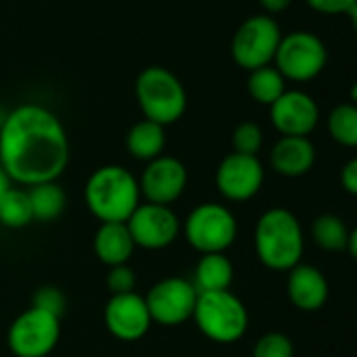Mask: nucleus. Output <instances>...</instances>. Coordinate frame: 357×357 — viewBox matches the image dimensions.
Here are the masks:
<instances>
[{
    "instance_id": "34",
    "label": "nucleus",
    "mask_w": 357,
    "mask_h": 357,
    "mask_svg": "<svg viewBox=\"0 0 357 357\" xmlns=\"http://www.w3.org/2000/svg\"><path fill=\"white\" fill-rule=\"evenodd\" d=\"M11 185H13V181L9 178V174L3 170V166H0V198H3V194H5Z\"/></svg>"
},
{
    "instance_id": "26",
    "label": "nucleus",
    "mask_w": 357,
    "mask_h": 357,
    "mask_svg": "<svg viewBox=\"0 0 357 357\" xmlns=\"http://www.w3.org/2000/svg\"><path fill=\"white\" fill-rule=\"evenodd\" d=\"M231 145L236 153L257 155L263 147V130L257 122H240L231 132Z\"/></svg>"
},
{
    "instance_id": "6",
    "label": "nucleus",
    "mask_w": 357,
    "mask_h": 357,
    "mask_svg": "<svg viewBox=\"0 0 357 357\" xmlns=\"http://www.w3.org/2000/svg\"><path fill=\"white\" fill-rule=\"evenodd\" d=\"M181 234L200 255L225 252L238 238V219L225 204L204 202L192 208L181 223Z\"/></svg>"
},
{
    "instance_id": "12",
    "label": "nucleus",
    "mask_w": 357,
    "mask_h": 357,
    "mask_svg": "<svg viewBox=\"0 0 357 357\" xmlns=\"http://www.w3.org/2000/svg\"><path fill=\"white\" fill-rule=\"evenodd\" d=\"M126 227L137 248L164 250L181 234V221L170 206L141 202L128 217Z\"/></svg>"
},
{
    "instance_id": "15",
    "label": "nucleus",
    "mask_w": 357,
    "mask_h": 357,
    "mask_svg": "<svg viewBox=\"0 0 357 357\" xmlns=\"http://www.w3.org/2000/svg\"><path fill=\"white\" fill-rule=\"evenodd\" d=\"M269 118L282 137H309L319 122V107L311 95L303 91H286L273 105H269Z\"/></svg>"
},
{
    "instance_id": "13",
    "label": "nucleus",
    "mask_w": 357,
    "mask_h": 357,
    "mask_svg": "<svg viewBox=\"0 0 357 357\" xmlns=\"http://www.w3.org/2000/svg\"><path fill=\"white\" fill-rule=\"evenodd\" d=\"M190 181L185 164L174 155H160L145 164L139 176L141 198L149 204L170 206L183 196Z\"/></svg>"
},
{
    "instance_id": "36",
    "label": "nucleus",
    "mask_w": 357,
    "mask_h": 357,
    "mask_svg": "<svg viewBox=\"0 0 357 357\" xmlns=\"http://www.w3.org/2000/svg\"><path fill=\"white\" fill-rule=\"evenodd\" d=\"M349 97H351V103L357 107V82H353V86H351V91H349Z\"/></svg>"
},
{
    "instance_id": "30",
    "label": "nucleus",
    "mask_w": 357,
    "mask_h": 357,
    "mask_svg": "<svg viewBox=\"0 0 357 357\" xmlns=\"http://www.w3.org/2000/svg\"><path fill=\"white\" fill-rule=\"evenodd\" d=\"M307 5L321 15H347L355 0H307Z\"/></svg>"
},
{
    "instance_id": "7",
    "label": "nucleus",
    "mask_w": 357,
    "mask_h": 357,
    "mask_svg": "<svg viewBox=\"0 0 357 357\" xmlns=\"http://www.w3.org/2000/svg\"><path fill=\"white\" fill-rule=\"evenodd\" d=\"M61 338V319L28 307L9 326L7 344L15 357H49Z\"/></svg>"
},
{
    "instance_id": "25",
    "label": "nucleus",
    "mask_w": 357,
    "mask_h": 357,
    "mask_svg": "<svg viewBox=\"0 0 357 357\" xmlns=\"http://www.w3.org/2000/svg\"><path fill=\"white\" fill-rule=\"evenodd\" d=\"M328 132L342 147H357V107L338 103L328 116Z\"/></svg>"
},
{
    "instance_id": "22",
    "label": "nucleus",
    "mask_w": 357,
    "mask_h": 357,
    "mask_svg": "<svg viewBox=\"0 0 357 357\" xmlns=\"http://www.w3.org/2000/svg\"><path fill=\"white\" fill-rule=\"evenodd\" d=\"M34 223L28 190L11 185L0 198V225L7 229H24Z\"/></svg>"
},
{
    "instance_id": "1",
    "label": "nucleus",
    "mask_w": 357,
    "mask_h": 357,
    "mask_svg": "<svg viewBox=\"0 0 357 357\" xmlns=\"http://www.w3.org/2000/svg\"><path fill=\"white\" fill-rule=\"evenodd\" d=\"M70 164L63 122L45 105L24 103L0 126V166L13 183L32 188L57 181Z\"/></svg>"
},
{
    "instance_id": "23",
    "label": "nucleus",
    "mask_w": 357,
    "mask_h": 357,
    "mask_svg": "<svg viewBox=\"0 0 357 357\" xmlns=\"http://www.w3.org/2000/svg\"><path fill=\"white\" fill-rule=\"evenodd\" d=\"M248 95L261 105H273L286 93V80L275 70V66H265L252 70L246 80Z\"/></svg>"
},
{
    "instance_id": "18",
    "label": "nucleus",
    "mask_w": 357,
    "mask_h": 357,
    "mask_svg": "<svg viewBox=\"0 0 357 357\" xmlns=\"http://www.w3.org/2000/svg\"><path fill=\"white\" fill-rule=\"evenodd\" d=\"M135 242L126 223H99L93 238V252L107 269L126 265L135 252Z\"/></svg>"
},
{
    "instance_id": "3",
    "label": "nucleus",
    "mask_w": 357,
    "mask_h": 357,
    "mask_svg": "<svg viewBox=\"0 0 357 357\" xmlns=\"http://www.w3.org/2000/svg\"><path fill=\"white\" fill-rule=\"evenodd\" d=\"M257 259L271 271H290L305 252V234L288 208L265 211L255 225Z\"/></svg>"
},
{
    "instance_id": "32",
    "label": "nucleus",
    "mask_w": 357,
    "mask_h": 357,
    "mask_svg": "<svg viewBox=\"0 0 357 357\" xmlns=\"http://www.w3.org/2000/svg\"><path fill=\"white\" fill-rule=\"evenodd\" d=\"M261 7L269 13V15H275V13H284L292 0H259Z\"/></svg>"
},
{
    "instance_id": "20",
    "label": "nucleus",
    "mask_w": 357,
    "mask_h": 357,
    "mask_svg": "<svg viewBox=\"0 0 357 357\" xmlns=\"http://www.w3.org/2000/svg\"><path fill=\"white\" fill-rule=\"evenodd\" d=\"M166 147V130L164 126L151 122V120H139L135 122L126 132V151L130 158L139 162H151L160 155H164Z\"/></svg>"
},
{
    "instance_id": "19",
    "label": "nucleus",
    "mask_w": 357,
    "mask_h": 357,
    "mask_svg": "<svg viewBox=\"0 0 357 357\" xmlns=\"http://www.w3.org/2000/svg\"><path fill=\"white\" fill-rule=\"evenodd\" d=\"M192 284L198 290V294L229 290L234 284V263L225 252L202 255L196 263Z\"/></svg>"
},
{
    "instance_id": "4",
    "label": "nucleus",
    "mask_w": 357,
    "mask_h": 357,
    "mask_svg": "<svg viewBox=\"0 0 357 357\" xmlns=\"http://www.w3.org/2000/svg\"><path fill=\"white\" fill-rule=\"evenodd\" d=\"M135 95L143 118L164 128L181 120L188 109V93L183 82L162 66H149L137 76Z\"/></svg>"
},
{
    "instance_id": "17",
    "label": "nucleus",
    "mask_w": 357,
    "mask_h": 357,
    "mask_svg": "<svg viewBox=\"0 0 357 357\" xmlns=\"http://www.w3.org/2000/svg\"><path fill=\"white\" fill-rule=\"evenodd\" d=\"M315 155V145L309 137H280L269 151V164L278 174L296 178L313 168Z\"/></svg>"
},
{
    "instance_id": "14",
    "label": "nucleus",
    "mask_w": 357,
    "mask_h": 357,
    "mask_svg": "<svg viewBox=\"0 0 357 357\" xmlns=\"http://www.w3.org/2000/svg\"><path fill=\"white\" fill-rule=\"evenodd\" d=\"M103 324L120 342H137L151 328V315L143 294H114L103 307Z\"/></svg>"
},
{
    "instance_id": "28",
    "label": "nucleus",
    "mask_w": 357,
    "mask_h": 357,
    "mask_svg": "<svg viewBox=\"0 0 357 357\" xmlns=\"http://www.w3.org/2000/svg\"><path fill=\"white\" fill-rule=\"evenodd\" d=\"M252 357H294V344L284 332H267L255 342Z\"/></svg>"
},
{
    "instance_id": "27",
    "label": "nucleus",
    "mask_w": 357,
    "mask_h": 357,
    "mask_svg": "<svg viewBox=\"0 0 357 357\" xmlns=\"http://www.w3.org/2000/svg\"><path fill=\"white\" fill-rule=\"evenodd\" d=\"M30 307L47 311V313L61 319L66 315V309H68V296H66V292L61 288H57L53 284H47V286H40V288L34 290Z\"/></svg>"
},
{
    "instance_id": "29",
    "label": "nucleus",
    "mask_w": 357,
    "mask_h": 357,
    "mask_svg": "<svg viewBox=\"0 0 357 357\" xmlns=\"http://www.w3.org/2000/svg\"><path fill=\"white\" fill-rule=\"evenodd\" d=\"M105 284H107V290L114 294H128V292H137L135 286H137V273L135 269L126 263V265H116V267H109L107 271V278H105Z\"/></svg>"
},
{
    "instance_id": "24",
    "label": "nucleus",
    "mask_w": 357,
    "mask_h": 357,
    "mask_svg": "<svg viewBox=\"0 0 357 357\" xmlns=\"http://www.w3.org/2000/svg\"><path fill=\"white\" fill-rule=\"evenodd\" d=\"M311 238L326 252H342V250H347L349 227L344 225V221L340 217L324 213L313 221Z\"/></svg>"
},
{
    "instance_id": "31",
    "label": "nucleus",
    "mask_w": 357,
    "mask_h": 357,
    "mask_svg": "<svg viewBox=\"0 0 357 357\" xmlns=\"http://www.w3.org/2000/svg\"><path fill=\"white\" fill-rule=\"evenodd\" d=\"M338 181H340V188L355 196L357 198V155L351 158L342 168H340V174H338Z\"/></svg>"
},
{
    "instance_id": "21",
    "label": "nucleus",
    "mask_w": 357,
    "mask_h": 357,
    "mask_svg": "<svg viewBox=\"0 0 357 357\" xmlns=\"http://www.w3.org/2000/svg\"><path fill=\"white\" fill-rule=\"evenodd\" d=\"M28 196H30L34 221L38 223L57 221L63 215L66 204H68V196L57 181H47V183L28 188Z\"/></svg>"
},
{
    "instance_id": "2",
    "label": "nucleus",
    "mask_w": 357,
    "mask_h": 357,
    "mask_svg": "<svg viewBox=\"0 0 357 357\" xmlns=\"http://www.w3.org/2000/svg\"><path fill=\"white\" fill-rule=\"evenodd\" d=\"M84 202L99 223H126L141 204L139 178L118 164L99 166L86 178Z\"/></svg>"
},
{
    "instance_id": "10",
    "label": "nucleus",
    "mask_w": 357,
    "mask_h": 357,
    "mask_svg": "<svg viewBox=\"0 0 357 357\" xmlns=\"http://www.w3.org/2000/svg\"><path fill=\"white\" fill-rule=\"evenodd\" d=\"M198 301V290L192 280L185 278H164L155 282L145 294V303L151 315V321L164 328L181 326L192 319Z\"/></svg>"
},
{
    "instance_id": "16",
    "label": "nucleus",
    "mask_w": 357,
    "mask_h": 357,
    "mask_svg": "<svg viewBox=\"0 0 357 357\" xmlns=\"http://www.w3.org/2000/svg\"><path fill=\"white\" fill-rule=\"evenodd\" d=\"M286 292L290 303L298 309V311H319L328 296H330V286L326 275L307 263H298L296 267H292L288 271V280H286Z\"/></svg>"
},
{
    "instance_id": "9",
    "label": "nucleus",
    "mask_w": 357,
    "mask_h": 357,
    "mask_svg": "<svg viewBox=\"0 0 357 357\" xmlns=\"http://www.w3.org/2000/svg\"><path fill=\"white\" fill-rule=\"evenodd\" d=\"M273 61L284 80L309 82L324 72L328 51L319 36L311 32H292L282 36Z\"/></svg>"
},
{
    "instance_id": "5",
    "label": "nucleus",
    "mask_w": 357,
    "mask_h": 357,
    "mask_svg": "<svg viewBox=\"0 0 357 357\" xmlns=\"http://www.w3.org/2000/svg\"><path fill=\"white\" fill-rule=\"evenodd\" d=\"M192 319L217 344H234L248 330V309L231 290L198 294Z\"/></svg>"
},
{
    "instance_id": "8",
    "label": "nucleus",
    "mask_w": 357,
    "mask_h": 357,
    "mask_svg": "<svg viewBox=\"0 0 357 357\" xmlns=\"http://www.w3.org/2000/svg\"><path fill=\"white\" fill-rule=\"evenodd\" d=\"M282 32L278 22L271 15H252L240 24L231 38V57L234 61L252 72L265 66H271L275 59Z\"/></svg>"
},
{
    "instance_id": "11",
    "label": "nucleus",
    "mask_w": 357,
    "mask_h": 357,
    "mask_svg": "<svg viewBox=\"0 0 357 357\" xmlns=\"http://www.w3.org/2000/svg\"><path fill=\"white\" fill-rule=\"evenodd\" d=\"M265 183V168L257 155L227 153L217 170L215 185L217 192L229 202H248L252 200Z\"/></svg>"
},
{
    "instance_id": "33",
    "label": "nucleus",
    "mask_w": 357,
    "mask_h": 357,
    "mask_svg": "<svg viewBox=\"0 0 357 357\" xmlns=\"http://www.w3.org/2000/svg\"><path fill=\"white\" fill-rule=\"evenodd\" d=\"M347 250L349 255L357 261V225L353 229H349V242H347Z\"/></svg>"
},
{
    "instance_id": "35",
    "label": "nucleus",
    "mask_w": 357,
    "mask_h": 357,
    "mask_svg": "<svg viewBox=\"0 0 357 357\" xmlns=\"http://www.w3.org/2000/svg\"><path fill=\"white\" fill-rule=\"evenodd\" d=\"M349 20H351V26H353V30H355V34H357V0H355V5L349 9Z\"/></svg>"
}]
</instances>
